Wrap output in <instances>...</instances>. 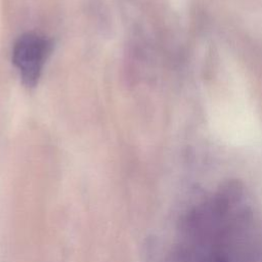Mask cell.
Masks as SVG:
<instances>
[{
	"label": "cell",
	"mask_w": 262,
	"mask_h": 262,
	"mask_svg": "<svg viewBox=\"0 0 262 262\" xmlns=\"http://www.w3.org/2000/svg\"><path fill=\"white\" fill-rule=\"evenodd\" d=\"M218 79L219 85L211 90L207 98L211 130L231 143L245 144L258 140L262 135V126L242 74L227 61Z\"/></svg>",
	"instance_id": "1"
},
{
	"label": "cell",
	"mask_w": 262,
	"mask_h": 262,
	"mask_svg": "<svg viewBox=\"0 0 262 262\" xmlns=\"http://www.w3.org/2000/svg\"><path fill=\"white\" fill-rule=\"evenodd\" d=\"M51 44L37 33L23 34L12 50V61L27 86H35L41 76L45 60L50 53Z\"/></svg>",
	"instance_id": "2"
}]
</instances>
